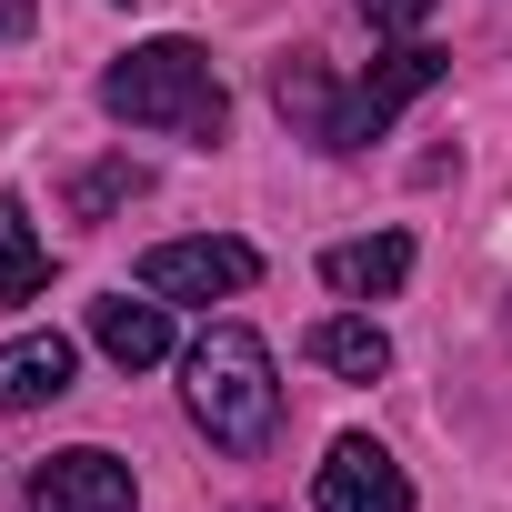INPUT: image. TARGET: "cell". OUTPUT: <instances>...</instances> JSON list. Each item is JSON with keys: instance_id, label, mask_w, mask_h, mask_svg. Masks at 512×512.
I'll list each match as a JSON object with an SVG mask.
<instances>
[{"instance_id": "obj_6", "label": "cell", "mask_w": 512, "mask_h": 512, "mask_svg": "<svg viewBox=\"0 0 512 512\" xmlns=\"http://www.w3.org/2000/svg\"><path fill=\"white\" fill-rule=\"evenodd\" d=\"M141 492H131V462L121 452H51L41 472H31V512H131Z\"/></svg>"}, {"instance_id": "obj_7", "label": "cell", "mask_w": 512, "mask_h": 512, "mask_svg": "<svg viewBox=\"0 0 512 512\" xmlns=\"http://www.w3.org/2000/svg\"><path fill=\"white\" fill-rule=\"evenodd\" d=\"M322 282L342 302H392L412 282V231H372V241H332L322 251Z\"/></svg>"}, {"instance_id": "obj_8", "label": "cell", "mask_w": 512, "mask_h": 512, "mask_svg": "<svg viewBox=\"0 0 512 512\" xmlns=\"http://www.w3.org/2000/svg\"><path fill=\"white\" fill-rule=\"evenodd\" d=\"M71 342L61 332H21V342H0V412H41L71 392Z\"/></svg>"}, {"instance_id": "obj_2", "label": "cell", "mask_w": 512, "mask_h": 512, "mask_svg": "<svg viewBox=\"0 0 512 512\" xmlns=\"http://www.w3.org/2000/svg\"><path fill=\"white\" fill-rule=\"evenodd\" d=\"M191 422L221 442V452H262L282 432V382H272V352L262 332H241V322H211L191 342Z\"/></svg>"}, {"instance_id": "obj_9", "label": "cell", "mask_w": 512, "mask_h": 512, "mask_svg": "<svg viewBox=\"0 0 512 512\" xmlns=\"http://www.w3.org/2000/svg\"><path fill=\"white\" fill-rule=\"evenodd\" d=\"M91 342L121 362V372H151V362H171V312L161 302H91Z\"/></svg>"}, {"instance_id": "obj_1", "label": "cell", "mask_w": 512, "mask_h": 512, "mask_svg": "<svg viewBox=\"0 0 512 512\" xmlns=\"http://www.w3.org/2000/svg\"><path fill=\"white\" fill-rule=\"evenodd\" d=\"M101 111H111V121H131V131L221 141L231 91H221L211 51H191V41H141V51H121V61L101 71Z\"/></svg>"}, {"instance_id": "obj_4", "label": "cell", "mask_w": 512, "mask_h": 512, "mask_svg": "<svg viewBox=\"0 0 512 512\" xmlns=\"http://www.w3.org/2000/svg\"><path fill=\"white\" fill-rule=\"evenodd\" d=\"M251 282H262V251L231 241V231L151 241V251H141V292H151V302H221V292H251Z\"/></svg>"}, {"instance_id": "obj_3", "label": "cell", "mask_w": 512, "mask_h": 512, "mask_svg": "<svg viewBox=\"0 0 512 512\" xmlns=\"http://www.w3.org/2000/svg\"><path fill=\"white\" fill-rule=\"evenodd\" d=\"M432 81H442V51H432V41H402V51H382V61H372V71H362V81L332 101V131H322V151H362V141H382V131H392V121H402V111H412Z\"/></svg>"}, {"instance_id": "obj_5", "label": "cell", "mask_w": 512, "mask_h": 512, "mask_svg": "<svg viewBox=\"0 0 512 512\" xmlns=\"http://www.w3.org/2000/svg\"><path fill=\"white\" fill-rule=\"evenodd\" d=\"M312 502L322 512H412V482H402V462L372 432H342L322 452V472H312Z\"/></svg>"}, {"instance_id": "obj_12", "label": "cell", "mask_w": 512, "mask_h": 512, "mask_svg": "<svg viewBox=\"0 0 512 512\" xmlns=\"http://www.w3.org/2000/svg\"><path fill=\"white\" fill-rule=\"evenodd\" d=\"M272 101H282V121H302L312 141L332 131V81H322L312 61H282V71H272Z\"/></svg>"}, {"instance_id": "obj_13", "label": "cell", "mask_w": 512, "mask_h": 512, "mask_svg": "<svg viewBox=\"0 0 512 512\" xmlns=\"http://www.w3.org/2000/svg\"><path fill=\"white\" fill-rule=\"evenodd\" d=\"M131 191H141V171H131V161H111V171H91V181L71 191V211L91 221V211H111V201H131Z\"/></svg>"}, {"instance_id": "obj_11", "label": "cell", "mask_w": 512, "mask_h": 512, "mask_svg": "<svg viewBox=\"0 0 512 512\" xmlns=\"http://www.w3.org/2000/svg\"><path fill=\"white\" fill-rule=\"evenodd\" d=\"M51 282V251H41V231H31V211L0 191V302H31Z\"/></svg>"}, {"instance_id": "obj_14", "label": "cell", "mask_w": 512, "mask_h": 512, "mask_svg": "<svg viewBox=\"0 0 512 512\" xmlns=\"http://www.w3.org/2000/svg\"><path fill=\"white\" fill-rule=\"evenodd\" d=\"M432 11H442V0H362V21H372V31H402V41H412Z\"/></svg>"}, {"instance_id": "obj_15", "label": "cell", "mask_w": 512, "mask_h": 512, "mask_svg": "<svg viewBox=\"0 0 512 512\" xmlns=\"http://www.w3.org/2000/svg\"><path fill=\"white\" fill-rule=\"evenodd\" d=\"M31 31V0H0V41H21Z\"/></svg>"}, {"instance_id": "obj_10", "label": "cell", "mask_w": 512, "mask_h": 512, "mask_svg": "<svg viewBox=\"0 0 512 512\" xmlns=\"http://www.w3.org/2000/svg\"><path fill=\"white\" fill-rule=\"evenodd\" d=\"M312 362L342 372V382H382V372H392V342H382V322L332 312V322H312Z\"/></svg>"}]
</instances>
